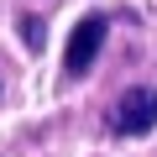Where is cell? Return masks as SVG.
I'll return each instance as SVG.
<instances>
[{
    "label": "cell",
    "instance_id": "cell-1",
    "mask_svg": "<svg viewBox=\"0 0 157 157\" xmlns=\"http://www.w3.org/2000/svg\"><path fill=\"white\" fill-rule=\"evenodd\" d=\"M105 32H110L105 16H84V21L73 26L68 47H63V68H68V78H84V73L94 68V58H100V47H105Z\"/></svg>",
    "mask_w": 157,
    "mask_h": 157
},
{
    "label": "cell",
    "instance_id": "cell-2",
    "mask_svg": "<svg viewBox=\"0 0 157 157\" xmlns=\"http://www.w3.org/2000/svg\"><path fill=\"white\" fill-rule=\"evenodd\" d=\"M110 126H115L121 136H147V131L157 126V89H147V84L126 89V94L115 100V115H110Z\"/></svg>",
    "mask_w": 157,
    "mask_h": 157
}]
</instances>
